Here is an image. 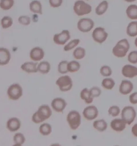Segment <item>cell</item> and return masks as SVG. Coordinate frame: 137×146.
Masks as SVG:
<instances>
[{
    "label": "cell",
    "mask_w": 137,
    "mask_h": 146,
    "mask_svg": "<svg viewBox=\"0 0 137 146\" xmlns=\"http://www.w3.org/2000/svg\"><path fill=\"white\" fill-rule=\"evenodd\" d=\"M87 1H88V0H87Z\"/></svg>",
    "instance_id": "cell-49"
},
{
    "label": "cell",
    "mask_w": 137,
    "mask_h": 146,
    "mask_svg": "<svg viewBox=\"0 0 137 146\" xmlns=\"http://www.w3.org/2000/svg\"><path fill=\"white\" fill-rule=\"evenodd\" d=\"M135 45H136V46L137 47V38L135 40Z\"/></svg>",
    "instance_id": "cell-47"
},
{
    "label": "cell",
    "mask_w": 137,
    "mask_h": 146,
    "mask_svg": "<svg viewBox=\"0 0 137 146\" xmlns=\"http://www.w3.org/2000/svg\"><path fill=\"white\" fill-rule=\"evenodd\" d=\"M18 21L20 24L24 26L29 25L31 22V18L27 16H21L18 18Z\"/></svg>",
    "instance_id": "cell-38"
},
{
    "label": "cell",
    "mask_w": 137,
    "mask_h": 146,
    "mask_svg": "<svg viewBox=\"0 0 137 146\" xmlns=\"http://www.w3.org/2000/svg\"><path fill=\"white\" fill-rule=\"evenodd\" d=\"M44 56V50L43 48L39 47H35L32 48L30 52V58L34 62H38L43 60Z\"/></svg>",
    "instance_id": "cell-15"
},
{
    "label": "cell",
    "mask_w": 137,
    "mask_h": 146,
    "mask_svg": "<svg viewBox=\"0 0 137 146\" xmlns=\"http://www.w3.org/2000/svg\"><path fill=\"white\" fill-rule=\"evenodd\" d=\"M115 85V82L110 78H107L104 79L101 83V86L103 88L107 90H111Z\"/></svg>",
    "instance_id": "cell-28"
},
{
    "label": "cell",
    "mask_w": 137,
    "mask_h": 146,
    "mask_svg": "<svg viewBox=\"0 0 137 146\" xmlns=\"http://www.w3.org/2000/svg\"><path fill=\"white\" fill-rule=\"evenodd\" d=\"M108 8V3L107 1H103L95 9V13L98 16L102 15L107 11Z\"/></svg>",
    "instance_id": "cell-27"
},
{
    "label": "cell",
    "mask_w": 137,
    "mask_h": 146,
    "mask_svg": "<svg viewBox=\"0 0 137 146\" xmlns=\"http://www.w3.org/2000/svg\"><path fill=\"white\" fill-rule=\"evenodd\" d=\"M6 126L9 131L15 132L21 128V121L17 117H11L7 120Z\"/></svg>",
    "instance_id": "cell-13"
},
{
    "label": "cell",
    "mask_w": 137,
    "mask_h": 146,
    "mask_svg": "<svg viewBox=\"0 0 137 146\" xmlns=\"http://www.w3.org/2000/svg\"><path fill=\"white\" fill-rule=\"evenodd\" d=\"M90 94L93 98L99 97L101 94V90L98 87H92L90 89Z\"/></svg>",
    "instance_id": "cell-40"
},
{
    "label": "cell",
    "mask_w": 137,
    "mask_h": 146,
    "mask_svg": "<svg viewBox=\"0 0 137 146\" xmlns=\"http://www.w3.org/2000/svg\"><path fill=\"white\" fill-rule=\"evenodd\" d=\"M51 68L50 63L47 61L41 62L38 65V71L43 74L49 73Z\"/></svg>",
    "instance_id": "cell-23"
},
{
    "label": "cell",
    "mask_w": 137,
    "mask_h": 146,
    "mask_svg": "<svg viewBox=\"0 0 137 146\" xmlns=\"http://www.w3.org/2000/svg\"><path fill=\"white\" fill-rule=\"evenodd\" d=\"M124 1H126L128 2H134L136 0H124Z\"/></svg>",
    "instance_id": "cell-45"
},
{
    "label": "cell",
    "mask_w": 137,
    "mask_h": 146,
    "mask_svg": "<svg viewBox=\"0 0 137 146\" xmlns=\"http://www.w3.org/2000/svg\"><path fill=\"white\" fill-rule=\"evenodd\" d=\"M128 61L132 64L137 63V51H132L130 52L128 57Z\"/></svg>",
    "instance_id": "cell-39"
},
{
    "label": "cell",
    "mask_w": 137,
    "mask_h": 146,
    "mask_svg": "<svg viewBox=\"0 0 137 146\" xmlns=\"http://www.w3.org/2000/svg\"><path fill=\"white\" fill-rule=\"evenodd\" d=\"M68 62L67 60H62L60 62L58 65V72L62 74L68 72Z\"/></svg>",
    "instance_id": "cell-33"
},
{
    "label": "cell",
    "mask_w": 137,
    "mask_h": 146,
    "mask_svg": "<svg viewBox=\"0 0 137 146\" xmlns=\"http://www.w3.org/2000/svg\"><path fill=\"white\" fill-rule=\"evenodd\" d=\"M67 121L70 129L76 130L81 124L80 114L76 110H72L68 112L67 117Z\"/></svg>",
    "instance_id": "cell-3"
},
{
    "label": "cell",
    "mask_w": 137,
    "mask_h": 146,
    "mask_svg": "<svg viewBox=\"0 0 137 146\" xmlns=\"http://www.w3.org/2000/svg\"><path fill=\"white\" fill-rule=\"evenodd\" d=\"M30 11L34 13L43 14V7L39 1L34 0L30 3Z\"/></svg>",
    "instance_id": "cell-20"
},
{
    "label": "cell",
    "mask_w": 137,
    "mask_h": 146,
    "mask_svg": "<svg viewBox=\"0 0 137 146\" xmlns=\"http://www.w3.org/2000/svg\"><path fill=\"white\" fill-rule=\"evenodd\" d=\"M13 19L10 16H4L1 19V25L3 29H7L13 25Z\"/></svg>",
    "instance_id": "cell-31"
},
{
    "label": "cell",
    "mask_w": 137,
    "mask_h": 146,
    "mask_svg": "<svg viewBox=\"0 0 137 146\" xmlns=\"http://www.w3.org/2000/svg\"><path fill=\"white\" fill-rule=\"evenodd\" d=\"M39 132L43 136H48L52 132V127L48 123H43L39 127Z\"/></svg>",
    "instance_id": "cell-26"
},
{
    "label": "cell",
    "mask_w": 137,
    "mask_h": 146,
    "mask_svg": "<svg viewBox=\"0 0 137 146\" xmlns=\"http://www.w3.org/2000/svg\"><path fill=\"white\" fill-rule=\"evenodd\" d=\"M133 87L132 82L128 80H123L120 84L119 92L122 95H126L128 94L132 91Z\"/></svg>",
    "instance_id": "cell-16"
},
{
    "label": "cell",
    "mask_w": 137,
    "mask_h": 146,
    "mask_svg": "<svg viewBox=\"0 0 137 146\" xmlns=\"http://www.w3.org/2000/svg\"><path fill=\"white\" fill-rule=\"evenodd\" d=\"M14 3V0H0V8L3 10H8L13 7Z\"/></svg>",
    "instance_id": "cell-32"
},
{
    "label": "cell",
    "mask_w": 137,
    "mask_h": 146,
    "mask_svg": "<svg viewBox=\"0 0 137 146\" xmlns=\"http://www.w3.org/2000/svg\"><path fill=\"white\" fill-rule=\"evenodd\" d=\"M56 84L59 87L61 92H68L71 90L72 87V80L70 76L65 75L59 78L56 82Z\"/></svg>",
    "instance_id": "cell-5"
},
{
    "label": "cell",
    "mask_w": 137,
    "mask_h": 146,
    "mask_svg": "<svg viewBox=\"0 0 137 146\" xmlns=\"http://www.w3.org/2000/svg\"><path fill=\"white\" fill-rule=\"evenodd\" d=\"M70 34L68 30H64L60 33L55 34L53 37L54 42L58 45H64L70 39Z\"/></svg>",
    "instance_id": "cell-10"
},
{
    "label": "cell",
    "mask_w": 137,
    "mask_h": 146,
    "mask_svg": "<svg viewBox=\"0 0 137 146\" xmlns=\"http://www.w3.org/2000/svg\"><path fill=\"white\" fill-rule=\"evenodd\" d=\"M50 146H62L60 144L58 143H54L51 144V145Z\"/></svg>",
    "instance_id": "cell-44"
},
{
    "label": "cell",
    "mask_w": 137,
    "mask_h": 146,
    "mask_svg": "<svg viewBox=\"0 0 137 146\" xmlns=\"http://www.w3.org/2000/svg\"><path fill=\"white\" fill-rule=\"evenodd\" d=\"M129 101L132 104H137V92L133 93L129 96Z\"/></svg>",
    "instance_id": "cell-42"
},
{
    "label": "cell",
    "mask_w": 137,
    "mask_h": 146,
    "mask_svg": "<svg viewBox=\"0 0 137 146\" xmlns=\"http://www.w3.org/2000/svg\"><path fill=\"white\" fill-rule=\"evenodd\" d=\"M82 115L87 120H94L98 116V109L94 106H87L84 109Z\"/></svg>",
    "instance_id": "cell-11"
},
{
    "label": "cell",
    "mask_w": 137,
    "mask_h": 146,
    "mask_svg": "<svg viewBox=\"0 0 137 146\" xmlns=\"http://www.w3.org/2000/svg\"><path fill=\"white\" fill-rule=\"evenodd\" d=\"M120 107L117 106H111L109 108L108 110L109 115L113 117H116L120 115Z\"/></svg>",
    "instance_id": "cell-37"
},
{
    "label": "cell",
    "mask_w": 137,
    "mask_h": 146,
    "mask_svg": "<svg viewBox=\"0 0 137 146\" xmlns=\"http://www.w3.org/2000/svg\"><path fill=\"white\" fill-rule=\"evenodd\" d=\"M130 49V43L126 39L119 41L112 49V53L114 56L122 58L126 56Z\"/></svg>",
    "instance_id": "cell-2"
},
{
    "label": "cell",
    "mask_w": 137,
    "mask_h": 146,
    "mask_svg": "<svg viewBox=\"0 0 137 146\" xmlns=\"http://www.w3.org/2000/svg\"><path fill=\"white\" fill-rule=\"evenodd\" d=\"M67 106V103L65 100L61 98H56L51 101V107L57 112H63Z\"/></svg>",
    "instance_id": "cell-12"
},
{
    "label": "cell",
    "mask_w": 137,
    "mask_h": 146,
    "mask_svg": "<svg viewBox=\"0 0 137 146\" xmlns=\"http://www.w3.org/2000/svg\"><path fill=\"white\" fill-rule=\"evenodd\" d=\"M100 71L101 74L103 77H106L110 76L112 73V70L110 68V67L107 65H104L102 66L100 69Z\"/></svg>",
    "instance_id": "cell-36"
},
{
    "label": "cell",
    "mask_w": 137,
    "mask_h": 146,
    "mask_svg": "<svg viewBox=\"0 0 137 146\" xmlns=\"http://www.w3.org/2000/svg\"><path fill=\"white\" fill-rule=\"evenodd\" d=\"M80 68V64L76 60H72L68 63V70L69 72H71V73L76 72L78 71H79Z\"/></svg>",
    "instance_id": "cell-30"
},
{
    "label": "cell",
    "mask_w": 137,
    "mask_h": 146,
    "mask_svg": "<svg viewBox=\"0 0 137 146\" xmlns=\"http://www.w3.org/2000/svg\"><path fill=\"white\" fill-rule=\"evenodd\" d=\"M23 90L21 86L17 83L11 85L7 90L9 98L13 101H17L20 99L23 95Z\"/></svg>",
    "instance_id": "cell-7"
},
{
    "label": "cell",
    "mask_w": 137,
    "mask_h": 146,
    "mask_svg": "<svg viewBox=\"0 0 137 146\" xmlns=\"http://www.w3.org/2000/svg\"><path fill=\"white\" fill-rule=\"evenodd\" d=\"M123 76L126 78H133L137 76V68L131 65H124L122 69Z\"/></svg>",
    "instance_id": "cell-14"
},
{
    "label": "cell",
    "mask_w": 137,
    "mask_h": 146,
    "mask_svg": "<svg viewBox=\"0 0 137 146\" xmlns=\"http://www.w3.org/2000/svg\"><path fill=\"white\" fill-rule=\"evenodd\" d=\"M52 115V110L47 104H43L39 107L32 117V121L35 124H40L49 119Z\"/></svg>",
    "instance_id": "cell-1"
},
{
    "label": "cell",
    "mask_w": 137,
    "mask_h": 146,
    "mask_svg": "<svg viewBox=\"0 0 137 146\" xmlns=\"http://www.w3.org/2000/svg\"><path fill=\"white\" fill-rule=\"evenodd\" d=\"M79 43H80L79 39H73L64 46L63 49L65 52H68L73 49V48H74L76 47H77Z\"/></svg>",
    "instance_id": "cell-34"
},
{
    "label": "cell",
    "mask_w": 137,
    "mask_h": 146,
    "mask_svg": "<svg viewBox=\"0 0 137 146\" xmlns=\"http://www.w3.org/2000/svg\"><path fill=\"white\" fill-rule=\"evenodd\" d=\"M11 54L9 49L5 48H0V65L8 64L11 60Z\"/></svg>",
    "instance_id": "cell-18"
},
{
    "label": "cell",
    "mask_w": 137,
    "mask_h": 146,
    "mask_svg": "<svg viewBox=\"0 0 137 146\" xmlns=\"http://www.w3.org/2000/svg\"><path fill=\"white\" fill-rule=\"evenodd\" d=\"M93 126L94 129L100 132L105 131L108 127L107 122L103 119L94 121Z\"/></svg>",
    "instance_id": "cell-22"
},
{
    "label": "cell",
    "mask_w": 137,
    "mask_h": 146,
    "mask_svg": "<svg viewBox=\"0 0 137 146\" xmlns=\"http://www.w3.org/2000/svg\"><path fill=\"white\" fill-rule=\"evenodd\" d=\"M38 63L33 62H25L21 65V69L28 73H37L38 71Z\"/></svg>",
    "instance_id": "cell-19"
},
{
    "label": "cell",
    "mask_w": 137,
    "mask_h": 146,
    "mask_svg": "<svg viewBox=\"0 0 137 146\" xmlns=\"http://www.w3.org/2000/svg\"><path fill=\"white\" fill-rule=\"evenodd\" d=\"M85 55V49L81 47L76 48L73 52V56L76 60H81L84 58Z\"/></svg>",
    "instance_id": "cell-29"
},
{
    "label": "cell",
    "mask_w": 137,
    "mask_h": 146,
    "mask_svg": "<svg viewBox=\"0 0 137 146\" xmlns=\"http://www.w3.org/2000/svg\"><path fill=\"white\" fill-rule=\"evenodd\" d=\"M23 146L21 145H19V144H16V143H15L13 146Z\"/></svg>",
    "instance_id": "cell-46"
},
{
    "label": "cell",
    "mask_w": 137,
    "mask_h": 146,
    "mask_svg": "<svg viewBox=\"0 0 137 146\" xmlns=\"http://www.w3.org/2000/svg\"><path fill=\"white\" fill-rule=\"evenodd\" d=\"M49 3L51 7L56 8L60 7L62 5L63 0H49Z\"/></svg>",
    "instance_id": "cell-41"
},
{
    "label": "cell",
    "mask_w": 137,
    "mask_h": 146,
    "mask_svg": "<svg viewBox=\"0 0 137 146\" xmlns=\"http://www.w3.org/2000/svg\"><path fill=\"white\" fill-rule=\"evenodd\" d=\"M126 123L122 118H117L112 120L110 123L111 129L116 132H122L126 128Z\"/></svg>",
    "instance_id": "cell-17"
},
{
    "label": "cell",
    "mask_w": 137,
    "mask_h": 146,
    "mask_svg": "<svg viewBox=\"0 0 137 146\" xmlns=\"http://www.w3.org/2000/svg\"><path fill=\"white\" fill-rule=\"evenodd\" d=\"M73 11L78 16H82L90 13L92 7L82 0H78L73 5Z\"/></svg>",
    "instance_id": "cell-4"
},
{
    "label": "cell",
    "mask_w": 137,
    "mask_h": 146,
    "mask_svg": "<svg viewBox=\"0 0 137 146\" xmlns=\"http://www.w3.org/2000/svg\"><path fill=\"white\" fill-rule=\"evenodd\" d=\"M13 142L15 143L23 145L26 141L25 137L24 135L21 133H16L13 137Z\"/></svg>",
    "instance_id": "cell-35"
},
{
    "label": "cell",
    "mask_w": 137,
    "mask_h": 146,
    "mask_svg": "<svg viewBox=\"0 0 137 146\" xmlns=\"http://www.w3.org/2000/svg\"><path fill=\"white\" fill-rule=\"evenodd\" d=\"M94 26L93 21L90 18H81L77 23L78 29L81 32L87 33L92 30Z\"/></svg>",
    "instance_id": "cell-8"
},
{
    "label": "cell",
    "mask_w": 137,
    "mask_h": 146,
    "mask_svg": "<svg viewBox=\"0 0 137 146\" xmlns=\"http://www.w3.org/2000/svg\"><path fill=\"white\" fill-rule=\"evenodd\" d=\"M118 146V145H116V146Z\"/></svg>",
    "instance_id": "cell-48"
},
{
    "label": "cell",
    "mask_w": 137,
    "mask_h": 146,
    "mask_svg": "<svg viewBox=\"0 0 137 146\" xmlns=\"http://www.w3.org/2000/svg\"><path fill=\"white\" fill-rule=\"evenodd\" d=\"M131 132L134 137H137V123L133 126L131 129Z\"/></svg>",
    "instance_id": "cell-43"
},
{
    "label": "cell",
    "mask_w": 137,
    "mask_h": 146,
    "mask_svg": "<svg viewBox=\"0 0 137 146\" xmlns=\"http://www.w3.org/2000/svg\"><path fill=\"white\" fill-rule=\"evenodd\" d=\"M137 116L134 108L131 106H126L123 109L121 112V117L126 124H131Z\"/></svg>",
    "instance_id": "cell-6"
},
{
    "label": "cell",
    "mask_w": 137,
    "mask_h": 146,
    "mask_svg": "<svg viewBox=\"0 0 137 146\" xmlns=\"http://www.w3.org/2000/svg\"><path fill=\"white\" fill-rule=\"evenodd\" d=\"M126 15L130 19L132 20L137 19V5H129L126 11Z\"/></svg>",
    "instance_id": "cell-24"
},
{
    "label": "cell",
    "mask_w": 137,
    "mask_h": 146,
    "mask_svg": "<svg viewBox=\"0 0 137 146\" xmlns=\"http://www.w3.org/2000/svg\"><path fill=\"white\" fill-rule=\"evenodd\" d=\"M108 34L106 32L105 29L102 27H98L94 29L92 33V38L97 43H103L107 39Z\"/></svg>",
    "instance_id": "cell-9"
},
{
    "label": "cell",
    "mask_w": 137,
    "mask_h": 146,
    "mask_svg": "<svg viewBox=\"0 0 137 146\" xmlns=\"http://www.w3.org/2000/svg\"><path fill=\"white\" fill-rule=\"evenodd\" d=\"M80 96L86 104H91L93 102L94 98L92 96L90 93V90L87 88H85L81 90L80 93Z\"/></svg>",
    "instance_id": "cell-21"
},
{
    "label": "cell",
    "mask_w": 137,
    "mask_h": 146,
    "mask_svg": "<svg viewBox=\"0 0 137 146\" xmlns=\"http://www.w3.org/2000/svg\"><path fill=\"white\" fill-rule=\"evenodd\" d=\"M127 35L129 36L134 37L137 35V22H132L128 24L126 30Z\"/></svg>",
    "instance_id": "cell-25"
}]
</instances>
